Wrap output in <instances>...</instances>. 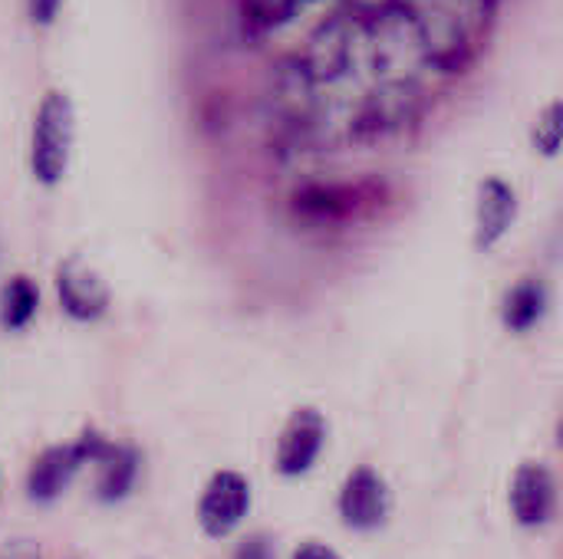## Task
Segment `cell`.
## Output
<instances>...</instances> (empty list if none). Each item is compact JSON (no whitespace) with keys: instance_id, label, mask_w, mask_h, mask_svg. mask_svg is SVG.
<instances>
[{"instance_id":"6da1fadb","label":"cell","mask_w":563,"mask_h":559,"mask_svg":"<svg viewBox=\"0 0 563 559\" xmlns=\"http://www.w3.org/2000/svg\"><path fill=\"white\" fill-rule=\"evenodd\" d=\"M73 132H76V112L66 92H46L36 119H33V142H30V165L33 175L43 185L63 181L69 168V152H73Z\"/></svg>"},{"instance_id":"7a4b0ae2","label":"cell","mask_w":563,"mask_h":559,"mask_svg":"<svg viewBox=\"0 0 563 559\" xmlns=\"http://www.w3.org/2000/svg\"><path fill=\"white\" fill-rule=\"evenodd\" d=\"M106 438H99L96 432H86L82 438H76L73 445H53L46 448L26 471V497L36 504H49L56 501L69 481L76 478V471L82 465H89L99 451H102Z\"/></svg>"},{"instance_id":"3957f363","label":"cell","mask_w":563,"mask_h":559,"mask_svg":"<svg viewBox=\"0 0 563 559\" xmlns=\"http://www.w3.org/2000/svg\"><path fill=\"white\" fill-rule=\"evenodd\" d=\"M247 511H251V484L238 471H218L198 501V524L208 537L221 540L241 527Z\"/></svg>"},{"instance_id":"277c9868","label":"cell","mask_w":563,"mask_h":559,"mask_svg":"<svg viewBox=\"0 0 563 559\" xmlns=\"http://www.w3.org/2000/svg\"><path fill=\"white\" fill-rule=\"evenodd\" d=\"M323 441H327V422L317 409H297L280 438H277V458H274V468L284 474V478H300L313 468V461L320 458L323 451Z\"/></svg>"},{"instance_id":"5b68a950","label":"cell","mask_w":563,"mask_h":559,"mask_svg":"<svg viewBox=\"0 0 563 559\" xmlns=\"http://www.w3.org/2000/svg\"><path fill=\"white\" fill-rule=\"evenodd\" d=\"M389 488L373 468H356L340 488V517L350 530H376L389 517Z\"/></svg>"},{"instance_id":"8992f818","label":"cell","mask_w":563,"mask_h":559,"mask_svg":"<svg viewBox=\"0 0 563 559\" xmlns=\"http://www.w3.org/2000/svg\"><path fill=\"white\" fill-rule=\"evenodd\" d=\"M56 297H59V306L79 323L99 320L109 310V300H112L106 280L76 257L59 264V270H56Z\"/></svg>"},{"instance_id":"52a82bcc","label":"cell","mask_w":563,"mask_h":559,"mask_svg":"<svg viewBox=\"0 0 563 559\" xmlns=\"http://www.w3.org/2000/svg\"><path fill=\"white\" fill-rule=\"evenodd\" d=\"M558 511V484L544 465H521L511 481V514L521 527H544Z\"/></svg>"},{"instance_id":"ba28073f","label":"cell","mask_w":563,"mask_h":559,"mask_svg":"<svg viewBox=\"0 0 563 559\" xmlns=\"http://www.w3.org/2000/svg\"><path fill=\"white\" fill-rule=\"evenodd\" d=\"M518 217V194L501 178H485L478 185V208H475V247L492 250Z\"/></svg>"},{"instance_id":"9c48e42d","label":"cell","mask_w":563,"mask_h":559,"mask_svg":"<svg viewBox=\"0 0 563 559\" xmlns=\"http://www.w3.org/2000/svg\"><path fill=\"white\" fill-rule=\"evenodd\" d=\"M360 191L353 185H303L294 191L290 208L307 221H340L356 211Z\"/></svg>"},{"instance_id":"30bf717a","label":"cell","mask_w":563,"mask_h":559,"mask_svg":"<svg viewBox=\"0 0 563 559\" xmlns=\"http://www.w3.org/2000/svg\"><path fill=\"white\" fill-rule=\"evenodd\" d=\"M92 465H99V478H96V497L106 501V504H115L122 501L132 484H135V474H139V455L135 448H125V445H102V451L92 458Z\"/></svg>"},{"instance_id":"8fae6325","label":"cell","mask_w":563,"mask_h":559,"mask_svg":"<svg viewBox=\"0 0 563 559\" xmlns=\"http://www.w3.org/2000/svg\"><path fill=\"white\" fill-rule=\"evenodd\" d=\"M544 313H548V287L531 277L515 283L501 303V320L515 333H528L531 326L544 320Z\"/></svg>"},{"instance_id":"7c38bea8","label":"cell","mask_w":563,"mask_h":559,"mask_svg":"<svg viewBox=\"0 0 563 559\" xmlns=\"http://www.w3.org/2000/svg\"><path fill=\"white\" fill-rule=\"evenodd\" d=\"M40 306V290L30 277H13L0 293V326L23 329Z\"/></svg>"},{"instance_id":"4fadbf2b","label":"cell","mask_w":563,"mask_h":559,"mask_svg":"<svg viewBox=\"0 0 563 559\" xmlns=\"http://www.w3.org/2000/svg\"><path fill=\"white\" fill-rule=\"evenodd\" d=\"M300 10V0H241V23L247 33L261 36L284 26Z\"/></svg>"},{"instance_id":"5bb4252c","label":"cell","mask_w":563,"mask_h":559,"mask_svg":"<svg viewBox=\"0 0 563 559\" xmlns=\"http://www.w3.org/2000/svg\"><path fill=\"white\" fill-rule=\"evenodd\" d=\"M561 142H563V105H561V99H558V102H551V105L544 109V115L538 119V125H534V145H538V152H541V155L554 158V155L561 152Z\"/></svg>"},{"instance_id":"9a60e30c","label":"cell","mask_w":563,"mask_h":559,"mask_svg":"<svg viewBox=\"0 0 563 559\" xmlns=\"http://www.w3.org/2000/svg\"><path fill=\"white\" fill-rule=\"evenodd\" d=\"M234 559H274V547L264 534H251L247 540L238 544Z\"/></svg>"},{"instance_id":"2e32d148","label":"cell","mask_w":563,"mask_h":559,"mask_svg":"<svg viewBox=\"0 0 563 559\" xmlns=\"http://www.w3.org/2000/svg\"><path fill=\"white\" fill-rule=\"evenodd\" d=\"M0 559H43V557H40V544H36V540L20 537V540H7V544L0 547Z\"/></svg>"},{"instance_id":"e0dca14e","label":"cell","mask_w":563,"mask_h":559,"mask_svg":"<svg viewBox=\"0 0 563 559\" xmlns=\"http://www.w3.org/2000/svg\"><path fill=\"white\" fill-rule=\"evenodd\" d=\"M59 3L63 0H26V10H30V20L33 23H53V16L59 13Z\"/></svg>"},{"instance_id":"ac0fdd59","label":"cell","mask_w":563,"mask_h":559,"mask_svg":"<svg viewBox=\"0 0 563 559\" xmlns=\"http://www.w3.org/2000/svg\"><path fill=\"white\" fill-rule=\"evenodd\" d=\"M294 559H340L336 550H330V547H323V544H300L297 550H294Z\"/></svg>"}]
</instances>
